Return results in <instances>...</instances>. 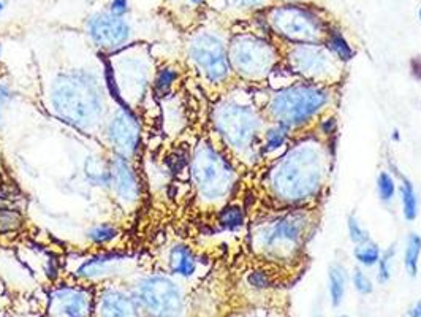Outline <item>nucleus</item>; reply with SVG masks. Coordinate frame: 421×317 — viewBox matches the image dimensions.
<instances>
[{"mask_svg": "<svg viewBox=\"0 0 421 317\" xmlns=\"http://www.w3.org/2000/svg\"><path fill=\"white\" fill-rule=\"evenodd\" d=\"M87 30H89V35L95 45L110 51L124 46L128 37H130V27L125 23V19L113 15L111 11L95 15L89 21Z\"/></svg>", "mask_w": 421, "mask_h": 317, "instance_id": "ddd939ff", "label": "nucleus"}, {"mask_svg": "<svg viewBox=\"0 0 421 317\" xmlns=\"http://www.w3.org/2000/svg\"><path fill=\"white\" fill-rule=\"evenodd\" d=\"M246 222V213L240 205H228L219 213V226L223 230H240Z\"/></svg>", "mask_w": 421, "mask_h": 317, "instance_id": "393cba45", "label": "nucleus"}, {"mask_svg": "<svg viewBox=\"0 0 421 317\" xmlns=\"http://www.w3.org/2000/svg\"><path fill=\"white\" fill-rule=\"evenodd\" d=\"M268 24L291 45H320L328 37L322 18L301 5L274 6L268 13Z\"/></svg>", "mask_w": 421, "mask_h": 317, "instance_id": "6e6552de", "label": "nucleus"}, {"mask_svg": "<svg viewBox=\"0 0 421 317\" xmlns=\"http://www.w3.org/2000/svg\"><path fill=\"white\" fill-rule=\"evenodd\" d=\"M339 317H350V316H347V314H342V316H339Z\"/></svg>", "mask_w": 421, "mask_h": 317, "instance_id": "a18cd8bd", "label": "nucleus"}, {"mask_svg": "<svg viewBox=\"0 0 421 317\" xmlns=\"http://www.w3.org/2000/svg\"><path fill=\"white\" fill-rule=\"evenodd\" d=\"M418 19H420V21H421V9L418 10Z\"/></svg>", "mask_w": 421, "mask_h": 317, "instance_id": "79ce46f5", "label": "nucleus"}, {"mask_svg": "<svg viewBox=\"0 0 421 317\" xmlns=\"http://www.w3.org/2000/svg\"><path fill=\"white\" fill-rule=\"evenodd\" d=\"M108 138L118 156L130 157L135 154L140 143V124L133 114L120 108L108 123Z\"/></svg>", "mask_w": 421, "mask_h": 317, "instance_id": "f8f14e48", "label": "nucleus"}, {"mask_svg": "<svg viewBox=\"0 0 421 317\" xmlns=\"http://www.w3.org/2000/svg\"><path fill=\"white\" fill-rule=\"evenodd\" d=\"M347 232H349V238L353 243V245H363V243L371 240L369 232L361 226V222L357 218L355 214H349L347 218Z\"/></svg>", "mask_w": 421, "mask_h": 317, "instance_id": "c85d7f7f", "label": "nucleus"}, {"mask_svg": "<svg viewBox=\"0 0 421 317\" xmlns=\"http://www.w3.org/2000/svg\"><path fill=\"white\" fill-rule=\"evenodd\" d=\"M314 317H325V316H323V313H318V311H315V313H314Z\"/></svg>", "mask_w": 421, "mask_h": 317, "instance_id": "a19ab883", "label": "nucleus"}, {"mask_svg": "<svg viewBox=\"0 0 421 317\" xmlns=\"http://www.w3.org/2000/svg\"><path fill=\"white\" fill-rule=\"evenodd\" d=\"M140 308L151 317H182L184 295L179 286L167 276H147L137 289Z\"/></svg>", "mask_w": 421, "mask_h": 317, "instance_id": "9d476101", "label": "nucleus"}, {"mask_svg": "<svg viewBox=\"0 0 421 317\" xmlns=\"http://www.w3.org/2000/svg\"><path fill=\"white\" fill-rule=\"evenodd\" d=\"M332 100L330 86L298 81L277 89L264 106V119L285 126L290 130L301 129L328 110Z\"/></svg>", "mask_w": 421, "mask_h": 317, "instance_id": "7ed1b4c3", "label": "nucleus"}, {"mask_svg": "<svg viewBox=\"0 0 421 317\" xmlns=\"http://www.w3.org/2000/svg\"><path fill=\"white\" fill-rule=\"evenodd\" d=\"M192 179L203 200L219 204L232 194L237 174L232 164L213 145L203 141L192 157Z\"/></svg>", "mask_w": 421, "mask_h": 317, "instance_id": "423d86ee", "label": "nucleus"}, {"mask_svg": "<svg viewBox=\"0 0 421 317\" xmlns=\"http://www.w3.org/2000/svg\"><path fill=\"white\" fill-rule=\"evenodd\" d=\"M393 140H395V141H399L400 140V135H399V130L398 129L393 130Z\"/></svg>", "mask_w": 421, "mask_h": 317, "instance_id": "ea45409f", "label": "nucleus"}, {"mask_svg": "<svg viewBox=\"0 0 421 317\" xmlns=\"http://www.w3.org/2000/svg\"><path fill=\"white\" fill-rule=\"evenodd\" d=\"M325 46H327V48L335 54L339 62L342 64H347L353 57H355V50L352 48L349 40L337 30L328 32V37L325 40Z\"/></svg>", "mask_w": 421, "mask_h": 317, "instance_id": "5701e85b", "label": "nucleus"}, {"mask_svg": "<svg viewBox=\"0 0 421 317\" xmlns=\"http://www.w3.org/2000/svg\"><path fill=\"white\" fill-rule=\"evenodd\" d=\"M247 282L252 289H257V291H264L271 286V278L266 272L263 269H257V272H252L247 276Z\"/></svg>", "mask_w": 421, "mask_h": 317, "instance_id": "473e14b6", "label": "nucleus"}, {"mask_svg": "<svg viewBox=\"0 0 421 317\" xmlns=\"http://www.w3.org/2000/svg\"><path fill=\"white\" fill-rule=\"evenodd\" d=\"M213 119L215 130L220 133L230 150L244 157L257 151L266 119L254 106L236 100H225L215 106Z\"/></svg>", "mask_w": 421, "mask_h": 317, "instance_id": "39448f33", "label": "nucleus"}, {"mask_svg": "<svg viewBox=\"0 0 421 317\" xmlns=\"http://www.w3.org/2000/svg\"><path fill=\"white\" fill-rule=\"evenodd\" d=\"M192 2H193V4H200V2H201V0H192Z\"/></svg>", "mask_w": 421, "mask_h": 317, "instance_id": "37998d69", "label": "nucleus"}, {"mask_svg": "<svg viewBox=\"0 0 421 317\" xmlns=\"http://www.w3.org/2000/svg\"><path fill=\"white\" fill-rule=\"evenodd\" d=\"M10 89L4 83H0V121L4 119V113L6 110V105L10 102Z\"/></svg>", "mask_w": 421, "mask_h": 317, "instance_id": "f704fd0d", "label": "nucleus"}, {"mask_svg": "<svg viewBox=\"0 0 421 317\" xmlns=\"http://www.w3.org/2000/svg\"><path fill=\"white\" fill-rule=\"evenodd\" d=\"M290 129L281 124H271L263 132V143L260 146L262 154H273L276 151L282 150L284 146L288 145L290 140Z\"/></svg>", "mask_w": 421, "mask_h": 317, "instance_id": "412c9836", "label": "nucleus"}, {"mask_svg": "<svg viewBox=\"0 0 421 317\" xmlns=\"http://www.w3.org/2000/svg\"><path fill=\"white\" fill-rule=\"evenodd\" d=\"M125 259L120 257V255H99V257H94L83 264V267L78 269V276L84 279H100L105 278V276H111L114 272H118L119 265Z\"/></svg>", "mask_w": 421, "mask_h": 317, "instance_id": "f3484780", "label": "nucleus"}, {"mask_svg": "<svg viewBox=\"0 0 421 317\" xmlns=\"http://www.w3.org/2000/svg\"><path fill=\"white\" fill-rule=\"evenodd\" d=\"M393 172H395L396 177L399 178V184H398V191L400 195V205H403V214L405 221H415L418 218V211H420V200L415 187H413L412 181L404 177L398 168L391 165Z\"/></svg>", "mask_w": 421, "mask_h": 317, "instance_id": "6ab92c4d", "label": "nucleus"}, {"mask_svg": "<svg viewBox=\"0 0 421 317\" xmlns=\"http://www.w3.org/2000/svg\"><path fill=\"white\" fill-rule=\"evenodd\" d=\"M352 284L355 287V291L361 295H371L374 292V284H372L371 278L361 268H355V272L352 274Z\"/></svg>", "mask_w": 421, "mask_h": 317, "instance_id": "7c9ffc66", "label": "nucleus"}, {"mask_svg": "<svg viewBox=\"0 0 421 317\" xmlns=\"http://www.w3.org/2000/svg\"><path fill=\"white\" fill-rule=\"evenodd\" d=\"M228 2L235 9H255V6H262L264 0H228Z\"/></svg>", "mask_w": 421, "mask_h": 317, "instance_id": "c9c22d12", "label": "nucleus"}, {"mask_svg": "<svg viewBox=\"0 0 421 317\" xmlns=\"http://www.w3.org/2000/svg\"><path fill=\"white\" fill-rule=\"evenodd\" d=\"M189 56L209 83H223L232 73L228 48L214 33L201 32L195 35L189 46Z\"/></svg>", "mask_w": 421, "mask_h": 317, "instance_id": "9b49d317", "label": "nucleus"}, {"mask_svg": "<svg viewBox=\"0 0 421 317\" xmlns=\"http://www.w3.org/2000/svg\"><path fill=\"white\" fill-rule=\"evenodd\" d=\"M318 130H320L325 137H331V135H335L337 130V119L335 116H328L318 121Z\"/></svg>", "mask_w": 421, "mask_h": 317, "instance_id": "72a5a7b5", "label": "nucleus"}, {"mask_svg": "<svg viewBox=\"0 0 421 317\" xmlns=\"http://www.w3.org/2000/svg\"><path fill=\"white\" fill-rule=\"evenodd\" d=\"M228 59L237 77L257 83L269 78L276 70L277 52L266 40L241 33L230 42Z\"/></svg>", "mask_w": 421, "mask_h": 317, "instance_id": "0eeeda50", "label": "nucleus"}, {"mask_svg": "<svg viewBox=\"0 0 421 317\" xmlns=\"http://www.w3.org/2000/svg\"><path fill=\"white\" fill-rule=\"evenodd\" d=\"M380 255H382V249L377 245L376 241H366L363 245H357L353 248V257L358 262L359 265H363L366 268H372L377 267Z\"/></svg>", "mask_w": 421, "mask_h": 317, "instance_id": "b1692460", "label": "nucleus"}, {"mask_svg": "<svg viewBox=\"0 0 421 317\" xmlns=\"http://www.w3.org/2000/svg\"><path fill=\"white\" fill-rule=\"evenodd\" d=\"M116 227L110 224H101L87 232V238L95 243V245H105V243H110L113 238H116Z\"/></svg>", "mask_w": 421, "mask_h": 317, "instance_id": "c756f323", "label": "nucleus"}, {"mask_svg": "<svg viewBox=\"0 0 421 317\" xmlns=\"http://www.w3.org/2000/svg\"><path fill=\"white\" fill-rule=\"evenodd\" d=\"M331 154L322 140H303L277 159L268 173V191L285 206H301L317 199L327 184Z\"/></svg>", "mask_w": 421, "mask_h": 317, "instance_id": "f257e3e1", "label": "nucleus"}, {"mask_svg": "<svg viewBox=\"0 0 421 317\" xmlns=\"http://www.w3.org/2000/svg\"><path fill=\"white\" fill-rule=\"evenodd\" d=\"M398 183L388 170H382L377 177V194L383 204H391L396 197Z\"/></svg>", "mask_w": 421, "mask_h": 317, "instance_id": "a878e982", "label": "nucleus"}, {"mask_svg": "<svg viewBox=\"0 0 421 317\" xmlns=\"http://www.w3.org/2000/svg\"><path fill=\"white\" fill-rule=\"evenodd\" d=\"M409 65H410V73H412V77L415 78L417 81H420V83H421V56L412 57V59H410V62H409Z\"/></svg>", "mask_w": 421, "mask_h": 317, "instance_id": "e433bc0d", "label": "nucleus"}, {"mask_svg": "<svg viewBox=\"0 0 421 317\" xmlns=\"http://www.w3.org/2000/svg\"><path fill=\"white\" fill-rule=\"evenodd\" d=\"M421 257V237L418 233L412 232L407 235L405 248H404V268L407 276L417 278Z\"/></svg>", "mask_w": 421, "mask_h": 317, "instance_id": "4be33fe9", "label": "nucleus"}, {"mask_svg": "<svg viewBox=\"0 0 421 317\" xmlns=\"http://www.w3.org/2000/svg\"><path fill=\"white\" fill-rule=\"evenodd\" d=\"M127 11V0H113L111 2V13L113 15L122 16Z\"/></svg>", "mask_w": 421, "mask_h": 317, "instance_id": "4c0bfd02", "label": "nucleus"}, {"mask_svg": "<svg viewBox=\"0 0 421 317\" xmlns=\"http://www.w3.org/2000/svg\"><path fill=\"white\" fill-rule=\"evenodd\" d=\"M347 272L339 264L331 265L328 269V294L332 308H339L342 305L347 292Z\"/></svg>", "mask_w": 421, "mask_h": 317, "instance_id": "aec40b11", "label": "nucleus"}, {"mask_svg": "<svg viewBox=\"0 0 421 317\" xmlns=\"http://www.w3.org/2000/svg\"><path fill=\"white\" fill-rule=\"evenodd\" d=\"M50 99L57 116L79 130L89 132L103 119V87L89 72L73 70L60 75L52 83Z\"/></svg>", "mask_w": 421, "mask_h": 317, "instance_id": "f03ea898", "label": "nucleus"}, {"mask_svg": "<svg viewBox=\"0 0 421 317\" xmlns=\"http://www.w3.org/2000/svg\"><path fill=\"white\" fill-rule=\"evenodd\" d=\"M314 224L310 211L291 208L254 227L252 246L258 254L269 260H293L308 241Z\"/></svg>", "mask_w": 421, "mask_h": 317, "instance_id": "20e7f679", "label": "nucleus"}, {"mask_svg": "<svg viewBox=\"0 0 421 317\" xmlns=\"http://www.w3.org/2000/svg\"><path fill=\"white\" fill-rule=\"evenodd\" d=\"M52 317H89L91 296L83 289L62 287L51 295Z\"/></svg>", "mask_w": 421, "mask_h": 317, "instance_id": "4468645a", "label": "nucleus"}, {"mask_svg": "<svg viewBox=\"0 0 421 317\" xmlns=\"http://www.w3.org/2000/svg\"><path fill=\"white\" fill-rule=\"evenodd\" d=\"M110 184L124 204H135L140 197L137 174L125 157L116 156L110 162Z\"/></svg>", "mask_w": 421, "mask_h": 317, "instance_id": "2eb2a0df", "label": "nucleus"}, {"mask_svg": "<svg viewBox=\"0 0 421 317\" xmlns=\"http://www.w3.org/2000/svg\"><path fill=\"white\" fill-rule=\"evenodd\" d=\"M2 10H4V4H2V2H0V11H2Z\"/></svg>", "mask_w": 421, "mask_h": 317, "instance_id": "c03bdc74", "label": "nucleus"}, {"mask_svg": "<svg viewBox=\"0 0 421 317\" xmlns=\"http://www.w3.org/2000/svg\"><path fill=\"white\" fill-rule=\"evenodd\" d=\"M290 70L309 83L331 86L342 77L341 64L325 45H293L287 54Z\"/></svg>", "mask_w": 421, "mask_h": 317, "instance_id": "1a4fd4ad", "label": "nucleus"}, {"mask_svg": "<svg viewBox=\"0 0 421 317\" xmlns=\"http://www.w3.org/2000/svg\"><path fill=\"white\" fill-rule=\"evenodd\" d=\"M405 317H421V299L417 300L409 309H407Z\"/></svg>", "mask_w": 421, "mask_h": 317, "instance_id": "58836bf2", "label": "nucleus"}, {"mask_svg": "<svg viewBox=\"0 0 421 317\" xmlns=\"http://www.w3.org/2000/svg\"><path fill=\"white\" fill-rule=\"evenodd\" d=\"M100 317H141L138 301L120 291H106L100 299Z\"/></svg>", "mask_w": 421, "mask_h": 317, "instance_id": "dca6fc26", "label": "nucleus"}, {"mask_svg": "<svg viewBox=\"0 0 421 317\" xmlns=\"http://www.w3.org/2000/svg\"><path fill=\"white\" fill-rule=\"evenodd\" d=\"M168 264L172 273L176 276H181V278H190V276H193L196 272V267H198V262H196L192 249L184 245H176L174 248H172Z\"/></svg>", "mask_w": 421, "mask_h": 317, "instance_id": "a211bd4d", "label": "nucleus"}, {"mask_svg": "<svg viewBox=\"0 0 421 317\" xmlns=\"http://www.w3.org/2000/svg\"><path fill=\"white\" fill-rule=\"evenodd\" d=\"M23 214L18 210L0 206V235L11 233L23 226Z\"/></svg>", "mask_w": 421, "mask_h": 317, "instance_id": "cd10ccee", "label": "nucleus"}, {"mask_svg": "<svg viewBox=\"0 0 421 317\" xmlns=\"http://www.w3.org/2000/svg\"><path fill=\"white\" fill-rule=\"evenodd\" d=\"M396 259V245H391L382 251L377 264V281L378 284H386L391 279V269Z\"/></svg>", "mask_w": 421, "mask_h": 317, "instance_id": "bb28decb", "label": "nucleus"}, {"mask_svg": "<svg viewBox=\"0 0 421 317\" xmlns=\"http://www.w3.org/2000/svg\"><path fill=\"white\" fill-rule=\"evenodd\" d=\"M178 78V72L172 67H167V69L160 70L157 78H155V91H157L160 96H164L169 91V87L173 86V83Z\"/></svg>", "mask_w": 421, "mask_h": 317, "instance_id": "2f4dec72", "label": "nucleus"}]
</instances>
